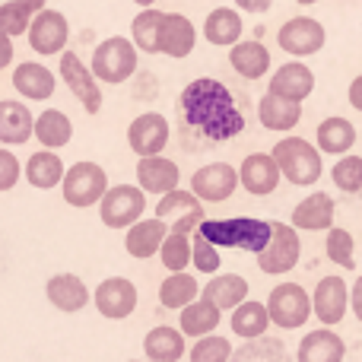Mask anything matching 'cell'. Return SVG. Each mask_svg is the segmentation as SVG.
I'll return each instance as SVG.
<instances>
[{
    "mask_svg": "<svg viewBox=\"0 0 362 362\" xmlns=\"http://www.w3.org/2000/svg\"><path fill=\"white\" fill-rule=\"evenodd\" d=\"M232 362H289V353L274 337H251V344H242L232 353Z\"/></svg>",
    "mask_w": 362,
    "mask_h": 362,
    "instance_id": "38",
    "label": "cell"
},
{
    "mask_svg": "<svg viewBox=\"0 0 362 362\" xmlns=\"http://www.w3.org/2000/svg\"><path fill=\"white\" fill-rule=\"evenodd\" d=\"M61 80L67 83V89L80 99V105L86 108V115H99L102 108V89L95 74L80 61V54L74 51H61Z\"/></svg>",
    "mask_w": 362,
    "mask_h": 362,
    "instance_id": "10",
    "label": "cell"
},
{
    "mask_svg": "<svg viewBox=\"0 0 362 362\" xmlns=\"http://www.w3.org/2000/svg\"><path fill=\"white\" fill-rule=\"evenodd\" d=\"M19 4L29 6L32 13H38V10H45V6H48V0H19Z\"/></svg>",
    "mask_w": 362,
    "mask_h": 362,
    "instance_id": "51",
    "label": "cell"
},
{
    "mask_svg": "<svg viewBox=\"0 0 362 362\" xmlns=\"http://www.w3.org/2000/svg\"><path fill=\"white\" fill-rule=\"evenodd\" d=\"M144 350L150 362H178L185 353V334L175 327H153L144 340Z\"/></svg>",
    "mask_w": 362,
    "mask_h": 362,
    "instance_id": "33",
    "label": "cell"
},
{
    "mask_svg": "<svg viewBox=\"0 0 362 362\" xmlns=\"http://www.w3.org/2000/svg\"><path fill=\"white\" fill-rule=\"evenodd\" d=\"M99 204H102L99 216H102V223H105L108 229H127V226L137 223V219L144 216V210H146L144 191H137V187H131V185L108 187V191L102 194Z\"/></svg>",
    "mask_w": 362,
    "mask_h": 362,
    "instance_id": "7",
    "label": "cell"
},
{
    "mask_svg": "<svg viewBox=\"0 0 362 362\" xmlns=\"http://www.w3.org/2000/svg\"><path fill=\"white\" fill-rule=\"evenodd\" d=\"M302 245H299V232L296 226L286 223H270V242L257 251V267L264 274H286L299 264Z\"/></svg>",
    "mask_w": 362,
    "mask_h": 362,
    "instance_id": "5",
    "label": "cell"
},
{
    "mask_svg": "<svg viewBox=\"0 0 362 362\" xmlns=\"http://www.w3.org/2000/svg\"><path fill=\"white\" fill-rule=\"evenodd\" d=\"M293 226L308 232H325L334 226V197L325 191H315L293 210Z\"/></svg>",
    "mask_w": 362,
    "mask_h": 362,
    "instance_id": "24",
    "label": "cell"
},
{
    "mask_svg": "<svg viewBox=\"0 0 362 362\" xmlns=\"http://www.w3.org/2000/svg\"><path fill=\"white\" fill-rule=\"evenodd\" d=\"M232 334H238V337L251 340V337H261V334H267L270 327V312L267 305H261V302H248L245 299L242 305L232 308Z\"/></svg>",
    "mask_w": 362,
    "mask_h": 362,
    "instance_id": "34",
    "label": "cell"
},
{
    "mask_svg": "<svg viewBox=\"0 0 362 362\" xmlns=\"http://www.w3.org/2000/svg\"><path fill=\"white\" fill-rule=\"evenodd\" d=\"M350 305H353V312H356V318L362 321V276L356 280V286H353V293H350Z\"/></svg>",
    "mask_w": 362,
    "mask_h": 362,
    "instance_id": "50",
    "label": "cell"
},
{
    "mask_svg": "<svg viewBox=\"0 0 362 362\" xmlns=\"http://www.w3.org/2000/svg\"><path fill=\"white\" fill-rule=\"evenodd\" d=\"M200 238L213 242L216 248H242V251H257L270 242V223L257 216H232V219H200L197 229Z\"/></svg>",
    "mask_w": 362,
    "mask_h": 362,
    "instance_id": "2",
    "label": "cell"
},
{
    "mask_svg": "<svg viewBox=\"0 0 362 362\" xmlns=\"http://www.w3.org/2000/svg\"><path fill=\"white\" fill-rule=\"evenodd\" d=\"M95 308H99L105 318H127V315L137 308V286L124 276H112V280H102L95 289Z\"/></svg>",
    "mask_w": 362,
    "mask_h": 362,
    "instance_id": "17",
    "label": "cell"
},
{
    "mask_svg": "<svg viewBox=\"0 0 362 362\" xmlns=\"http://www.w3.org/2000/svg\"><path fill=\"white\" fill-rule=\"evenodd\" d=\"M350 105L356 108V112H362V74L350 83Z\"/></svg>",
    "mask_w": 362,
    "mask_h": 362,
    "instance_id": "49",
    "label": "cell"
},
{
    "mask_svg": "<svg viewBox=\"0 0 362 362\" xmlns=\"http://www.w3.org/2000/svg\"><path fill=\"white\" fill-rule=\"evenodd\" d=\"M242 16H238L232 6H216L213 13H206L204 23V38L210 45H223V48H232V45L242 38Z\"/></svg>",
    "mask_w": 362,
    "mask_h": 362,
    "instance_id": "30",
    "label": "cell"
},
{
    "mask_svg": "<svg viewBox=\"0 0 362 362\" xmlns=\"http://www.w3.org/2000/svg\"><path fill=\"white\" fill-rule=\"evenodd\" d=\"M156 216L169 223V232H187L194 235V229L204 219V206H200V197L194 191H178L172 187L169 194H163L156 206Z\"/></svg>",
    "mask_w": 362,
    "mask_h": 362,
    "instance_id": "11",
    "label": "cell"
},
{
    "mask_svg": "<svg viewBox=\"0 0 362 362\" xmlns=\"http://www.w3.org/2000/svg\"><path fill=\"white\" fill-rule=\"evenodd\" d=\"M235 187H238V172L226 163L204 165V169H197L191 178V191L197 194L200 200H206V204H223V200H229Z\"/></svg>",
    "mask_w": 362,
    "mask_h": 362,
    "instance_id": "14",
    "label": "cell"
},
{
    "mask_svg": "<svg viewBox=\"0 0 362 362\" xmlns=\"http://www.w3.org/2000/svg\"><path fill=\"white\" fill-rule=\"evenodd\" d=\"M344 356L346 344L327 327L305 334L299 340V350H296V362H344Z\"/></svg>",
    "mask_w": 362,
    "mask_h": 362,
    "instance_id": "21",
    "label": "cell"
},
{
    "mask_svg": "<svg viewBox=\"0 0 362 362\" xmlns=\"http://www.w3.org/2000/svg\"><path fill=\"white\" fill-rule=\"evenodd\" d=\"M25 181L32 187H54L64 181V163L51 150H42L35 156H29L25 163Z\"/></svg>",
    "mask_w": 362,
    "mask_h": 362,
    "instance_id": "37",
    "label": "cell"
},
{
    "mask_svg": "<svg viewBox=\"0 0 362 362\" xmlns=\"http://www.w3.org/2000/svg\"><path fill=\"white\" fill-rule=\"evenodd\" d=\"M232 359V344L226 337H216V334H204L197 337L191 350V362H229Z\"/></svg>",
    "mask_w": 362,
    "mask_h": 362,
    "instance_id": "42",
    "label": "cell"
},
{
    "mask_svg": "<svg viewBox=\"0 0 362 362\" xmlns=\"http://www.w3.org/2000/svg\"><path fill=\"white\" fill-rule=\"evenodd\" d=\"M54 74H51L45 64H35V61H25L13 70V89L19 95H25L29 102H45L54 95Z\"/></svg>",
    "mask_w": 362,
    "mask_h": 362,
    "instance_id": "20",
    "label": "cell"
},
{
    "mask_svg": "<svg viewBox=\"0 0 362 362\" xmlns=\"http://www.w3.org/2000/svg\"><path fill=\"white\" fill-rule=\"evenodd\" d=\"M134 4H137V6H153L156 0H134Z\"/></svg>",
    "mask_w": 362,
    "mask_h": 362,
    "instance_id": "52",
    "label": "cell"
},
{
    "mask_svg": "<svg viewBox=\"0 0 362 362\" xmlns=\"http://www.w3.org/2000/svg\"><path fill=\"white\" fill-rule=\"evenodd\" d=\"M267 312H270V321L280 325L283 331H296L312 315V299H308V293L299 283H280L267 299Z\"/></svg>",
    "mask_w": 362,
    "mask_h": 362,
    "instance_id": "8",
    "label": "cell"
},
{
    "mask_svg": "<svg viewBox=\"0 0 362 362\" xmlns=\"http://www.w3.org/2000/svg\"><path fill=\"white\" fill-rule=\"evenodd\" d=\"M204 299H210L219 312H232L235 305H242L248 299V280L238 274H223V276H213L204 289H200Z\"/></svg>",
    "mask_w": 362,
    "mask_h": 362,
    "instance_id": "27",
    "label": "cell"
},
{
    "mask_svg": "<svg viewBox=\"0 0 362 362\" xmlns=\"http://www.w3.org/2000/svg\"><path fill=\"white\" fill-rule=\"evenodd\" d=\"M32 127H35V118L23 102H0V140L4 144H25L32 137Z\"/></svg>",
    "mask_w": 362,
    "mask_h": 362,
    "instance_id": "31",
    "label": "cell"
},
{
    "mask_svg": "<svg viewBox=\"0 0 362 362\" xmlns=\"http://www.w3.org/2000/svg\"><path fill=\"white\" fill-rule=\"evenodd\" d=\"M197 296H200L197 280L191 274H185V270H172V276L163 280V286H159V302H163V308H172V312H181Z\"/></svg>",
    "mask_w": 362,
    "mask_h": 362,
    "instance_id": "36",
    "label": "cell"
},
{
    "mask_svg": "<svg viewBox=\"0 0 362 362\" xmlns=\"http://www.w3.org/2000/svg\"><path fill=\"white\" fill-rule=\"evenodd\" d=\"M127 144L137 156H159L169 144V121L156 112H146L131 121L127 127Z\"/></svg>",
    "mask_w": 362,
    "mask_h": 362,
    "instance_id": "13",
    "label": "cell"
},
{
    "mask_svg": "<svg viewBox=\"0 0 362 362\" xmlns=\"http://www.w3.org/2000/svg\"><path fill=\"white\" fill-rule=\"evenodd\" d=\"M197 32L194 23L181 13H163L159 23V38H156V54H169V57H187L194 51Z\"/></svg>",
    "mask_w": 362,
    "mask_h": 362,
    "instance_id": "16",
    "label": "cell"
},
{
    "mask_svg": "<svg viewBox=\"0 0 362 362\" xmlns=\"http://www.w3.org/2000/svg\"><path fill=\"white\" fill-rule=\"evenodd\" d=\"M178 124L185 134L197 137L204 146H216L238 137L245 131V115L238 108L235 95L219 80L187 83L178 95Z\"/></svg>",
    "mask_w": 362,
    "mask_h": 362,
    "instance_id": "1",
    "label": "cell"
},
{
    "mask_svg": "<svg viewBox=\"0 0 362 362\" xmlns=\"http://www.w3.org/2000/svg\"><path fill=\"white\" fill-rule=\"evenodd\" d=\"M64 200L70 206H93L108 191V175L95 163H76L74 169L64 172Z\"/></svg>",
    "mask_w": 362,
    "mask_h": 362,
    "instance_id": "6",
    "label": "cell"
},
{
    "mask_svg": "<svg viewBox=\"0 0 362 362\" xmlns=\"http://www.w3.org/2000/svg\"><path fill=\"white\" fill-rule=\"evenodd\" d=\"M159 23H163V13L144 6V13H137L131 23V42L137 45V51L146 54H156V38H159Z\"/></svg>",
    "mask_w": 362,
    "mask_h": 362,
    "instance_id": "39",
    "label": "cell"
},
{
    "mask_svg": "<svg viewBox=\"0 0 362 362\" xmlns=\"http://www.w3.org/2000/svg\"><path fill=\"white\" fill-rule=\"evenodd\" d=\"M45 293H48V302H51V305L61 308V312H80V308L89 302L86 283H83L80 276H74V274H57V276H51L48 286H45Z\"/></svg>",
    "mask_w": 362,
    "mask_h": 362,
    "instance_id": "26",
    "label": "cell"
},
{
    "mask_svg": "<svg viewBox=\"0 0 362 362\" xmlns=\"http://www.w3.org/2000/svg\"><path fill=\"white\" fill-rule=\"evenodd\" d=\"M169 235V223L165 219H137L134 226H127V238H124V248L131 257L137 261H146L153 257L159 248H163V238Z\"/></svg>",
    "mask_w": 362,
    "mask_h": 362,
    "instance_id": "19",
    "label": "cell"
},
{
    "mask_svg": "<svg viewBox=\"0 0 362 362\" xmlns=\"http://www.w3.org/2000/svg\"><path fill=\"white\" fill-rule=\"evenodd\" d=\"M296 4H302V6H312V4H318V0H296Z\"/></svg>",
    "mask_w": 362,
    "mask_h": 362,
    "instance_id": "53",
    "label": "cell"
},
{
    "mask_svg": "<svg viewBox=\"0 0 362 362\" xmlns=\"http://www.w3.org/2000/svg\"><path fill=\"white\" fill-rule=\"evenodd\" d=\"M356 144V127L346 118H327L318 124V150L331 156H344Z\"/></svg>",
    "mask_w": 362,
    "mask_h": 362,
    "instance_id": "35",
    "label": "cell"
},
{
    "mask_svg": "<svg viewBox=\"0 0 362 362\" xmlns=\"http://www.w3.org/2000/svg\"><path fill=\"white\" fill-rule=\"evenodd\" d=\"M137 181L150 194H169L172 187H178V165L165 156H140Z\"/></svg>",
    "mask_w": 362,
    "mask_h": 362,
    "instance_id": "25",
    "label": "cell"
},
{
    "mask_svg": "<svg viewBox=\"0 0 362 362\" xmlns=\"http://www.w3.org/2000/svg\"><path fill=\"white\" fill-rule=\"evenodd\" d=\"M315 89V74L305 67V64L293 61V64H283L274 76H270V93L283 95V99H293V102H302L308 99Z\"/></svg>",
    "mask_w": 362,
    "mask_h": 362,
    "instance_id": "22",
    "label": "cell"
},
{
    "mask_svg": "<svg viewBox=\"0 0 362 362\" xmlns=\"http://www.w3.org/2000/svg\"><path fill=\"white\" fill-rule=\"evenodd\" d=\"M257 118H261V124L267 127V131H280V134L293 131L302 118V102L283 99V95H276L267 89V95L257 102Z\"/></svg>",
    "mask_w": 362,
    "mask_h": 362,
    "instance_id": "23",
    "label": "cell"
},
{
    "mask_svg": "<svg viewBox=\"0 0 362 362\" xmlns=\"http://www.w3.org/2000/svg\"><path fill=\"white\" fill-rule=\"evenodd\" d=\"M238 181L245 185V191L255 194V197H264V194L276 191L280 185V165L270 153H251L242 163V172H238Z\"/></svg>",
    "mask_w": 362,
    "mask_h": 362,
    "instance_id": "18",
    "label": "cell"
},
{
    "mask_svg": "<svg viewBox=\"0 0 362 362\" xmlns=\"http://www.w3.org/2000/svg\"><path fill=\"white\" fill-rule=\"evenodd\" d=\"M13 64V38L6 32H0V70Z\"/></svg>",
    "mask_w": 362,
    "mask_h": 362,
    "instance_id": "47",
    "label": "cell"
},
{
    "mask_svg": "<svg viewBox=\"0 0 362 362\" xmlns=\"http://www.w3.org/2000/svg\"><path fill=\"white\" fill-rule=\"evenodd\" d=\"M270 156L276 159L280 165V175L289 181V185H299V187H308L321 178V150L312 146L308 140L302 137H286V140H276L274 153Z\"/></svg>",
    "mask_w": 362,
    "mask_h": 362,
    "instance_id": "3",
    "label": "cell"
},
{
    "mask_svg": "<svg viewBox=\"0 0 362 362\" xmlns=\"http://www.w3.org/2000/svg\"><path fill=\"white\" fill-rule=\"evenodd\" d=\"M191 264L200 270V274H216L219 270V248L213 242H206V238H200L197 232L191 235Z\"/></svg>",
    "mask_w": 362,
    "mask_h": 362,
    "instance_id": "45",
    "label": "cell"
},
{
    "mask_svg": "<svg viewBox=\"0 0 362 362\" xmlns=\"http://www.w3.org/2000/svg\"><path fill=\"white\" fill-rule=\"evenodd\" d=\"M346 305H350V289H346L344 276H325V280L315 286L312 312L321 325H337V321H344Z\"/></svg>",
    "mask_w": 362,
    "mask_h": 362,
    "instance_id": "15",
    "label": "cell"
},
{
    "mask_svg": "<svg viewBox=\"0 0 362 362\" xmlns=\"http://www.w3.org/2000/svg\"><path fill=\"white\" fill-rule=\"evenodd\" d=\"M32 134H35V140L45 146V150H61V146H67L70 137H74V124H70V118L64 112L48 108V112H42L35 118Z\"/></svg>",
    "mask_w": 362,
    "mask_h": 362,
    "instance_id": "32",
    "label": "cell"
},
{
    "mask_svg": "<svg viewBox=\"0 0 362 362\" xmlns=\"http://www.w3.org/2000/svg\"><path fill=\"white\" fill-rule=\"evenodd\" d=\"M32 16H35V13H32L29 6H23L19 0H6V4H0V32H6L10 38L25 35Z\"/></svg>",
    "mask_w": 362,
    "mask_h": 362,
    "instance_id": "41",
    "label": "cell"
},
{
    "mask_svg": "<svg viewBox=\"0 0 362 362\" xmlns=\"http://www.w3.org/2000/svg\"><path fill=\"white\" fill-rule=\"evenodd\" d=\"M353 248H356V242H353V235L346 229H327V257H331L337 267H356V257H353Z\"/></svg>",
    "mask_w": 362,
    "mask_h": 362,
    "instance_id": "43",
    "label": "cell"
},
{
    "mask_svg": "<svg viewBox=\"0 0 362 362\" xmlns=\"http://www.w3.org/2000/svg\"><path fill=\"white\" fill-rule=\"evenodd\" d=\"M165 270H185L191 264V235L187 232H169L163 238V248H159Z\"/></svg>",
    "mask_w": 362,
    "mask_h": 362,
    "instance_id": "40",
    "label": "cell"
},
{
    "mask_svg": "<svg viewBox=\"0 0 362 362\" xmlns=\"http://www.w3.org/2000/svg\"><path fill=\"white\" fill-rule=\"evenodd\" d=\"M67 38H70V25L67 16L57 10H38L29 23V48L35 54H61L67 48Z\"/></svg>",
    "mask_w": 362,
    "mask_h": 362,
    "instance_id": "12",
    "label": "cell"
},
{
    "mask_svg": "<svg viewBox=\"0 0 362 362\" xmlns=\"http://www.w3.org/2000/svg\"><path fill=\"white\" fill-rule=\"evenodd\" d=\"M334 185L346 194H359L362 191V156H344L331 172Z\"/></svg>",
    "mask_w": 362,
    "mask_h": 362,
    "instance_id": "44",
    "label": "cell"
},
{
    "mask_svg": "<svg viewBox=\"0 0 362 362\" xmlns=\"http://www.w3.org/2000/svg\"><path fill=\"white\" fill-rule=\"evenodd\" d=\"M235 6L245 13H267L274 6V0H235Z\"/></svg>",
    "mask_w": 362,
    "mask_h": 362,
    "instance_id": "48",
    "label": "cell"
},
{
    "mask_svg": "<svg viewBox=\"0 0 362 362\" xmlns=\"http://www.w3.org/2000/svg\"><path fill=\"white\" fill-rule=\"evenodd\" d=\"M95 80L102 83H124L127 76L137 70V45L124 35H112L93 51V67Z\"/></svg>",
    "mask_w": 362,
    "mask_h": 362,
    "instance_id": "4",
    "label": "cell"
},
{
    "mask_svg": "<svg viewBox=\"0 0 362 362\" xmlns=\"http://www.w3.org/2000/svg\"><path fill=\"white\" fill-rule=\"evenodd\" d=\"M276 42H280V48L286 51V54H293V57H312V54H318V51L325 48L327 32H325V25H321L318 19L293 16V19H286V23L280 25Z\"/></svg>",
    "mask_w": 362,
    "mask_h": 362,
    "instance_id": "9",
    "label": "cell"
},
{
    "mask_svg": "<svg viewBox=\"0 0 362 362\" xmlns=\"http://www.w3.org/2000/svg\"><path fill=\"white\" fill-rule=\"evenodd\" d=\"M229 64L245 80H261L270 70V51L261 42H235L229 51Z\"/></svg>",
    "mask_w": 362,
    "mask_h": 362,
    "instance_id": "28",
    "label": "cell"
},
{
    "mask_svg": "<svg viewBox=\"0 0 362 362\" xmlns=\"http://www.w3.org/2000/svg\"><path fill=\"white\" fill-rule=\"evenodd\" d=\"M23 169H19V159L13 153L0 150V191H13V185L19 181Z\"/></svg>",
    "mask_w": 362,
    "mask_h": 362,
    "instance_id": "46",
    "label": "cell"
},
{
    "mask_svg": "<svg viewBox=\"0 0 362 362\" xmlns=\"http://www.w3.org/2000/svg\"><path fill=\"white\" fill-rule=\"evenodd\" d=\"M181 334L185 337H204V334H213L219 327V308L213 305L210 299H204V296H197L194 302H187L185 308H181Z\"/></svg>",
    "mask_w": 362,
    "mask_h": 362,
    "instance_id": "29",
    "label": "cell"
}]
</instances>
